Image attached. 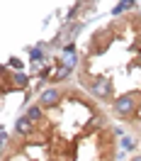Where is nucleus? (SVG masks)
Wrapping results in <instances>:
<instances>
[{
  "instance_id": "13",
  "label": "nucleus",
  "mask_w": 141,
  "mask_h": 161,
  "mask_svg": "<svg viewBox=\"0 0 141 161\" xmlns=\"http://www.w3.org/2000/svg\"><path fill=\"white\" fill-rule=\"evenodd\" d=\"M32 59H34V61L41 59V49H32Z\"/></svg>"
},
{
  "instance_id": "7",
  "label": "nucleus",
  "mask_w": 141,
  "mask_h": 161,
  "mask_svg": "<svg viewBox=\"0 0 141 161\" xmlns=\"http://www.w3.org/2000/svg\"><path fill=\"white\" fill-rule=\"evenodd\" d=\"M76 64H78V56L76 54H66V69H73Z\"/></svg>"
},
{
  "instance_id": "1",
  "label": "nucleus",
  "mask_w": 141,
  "mask_h": 161,
  "mask_svg": "<svg viewBox=\"0 0 141 161\" xmlns=\"http://www.w3.org/2000/svg\"><path fill=\"white\" fill-rule=\"evenodd\" d=\"M134 108H136V100H134L131 93H124V95H119V98L114 100V112H117V115H131Z\"/></svg>"
},
{
  "instance_id": "2",
  "label": "nucleus",
  "mask_w": 141,
  "mask_h": 161,
  "mask_svg": "<svg viewBox=\"0 0 141 161\" xmlns=\"http://www.w3.org/2000/svg\"><path fill=\"white\" fill-rule=\"evenodd\" d=\"M92 93H95L97 98H107L112 93V83L107 78H95L92 80Z\"/></svg>"
},
{
  "instance_id": "6",
  "label": "nucleus",
  "mask_w": 141,
  "mask_h": 161,
  "mask_svg": "<svg viewBox=\"0 0 141 161\" xmlns=\"http://www.w3.org/2000/svg\"><path fill=\"white\" fill-rule=\"evenodd\" d=\"M27 117H29L32 122H37V120L41 117V108H39V105H32V108H29V112H27Z\"/></svg>"
},
{
  "instance_id": "10",
  "label": "nucleus",
  "mask_w": 141,
  "mask_h": 161,
  "mask_svg": "<svg viewBox=\"0 0 141 161\" xmlns=\"http://www.w3.org/2000/svg\"><path fill=\"white\" fill-rule=\"evenodd\" d=\"M131 147H134V142H131L129 137H124V139H122V149H131Z\"/></svg>"
},
{
  "instance_id": "8",
  "label": "nucleus",
  "mask_w": 141,
  "mask_h": 161,
  "mask_svg": "<svg viewBox=\"0 0 141 161\" xmlns=\"http://www.w3.org/2000/svg\"><path fill=\"white\" fill-rule=\"evenodd\" d=\"M68 71H70V69H66V66H63V69H59L56 73H54V80H63L66 76H68Z\"/></svg>"
},
{
  "instance_id": "5",
  "label": "nucleus",
  "mask_w": 141,
  "mask_h": 161,
  "mask_svg": "<svg viewBox=\"0 0 141 161\" xmlns=\"http://www.w3.org/2000/svg\"><path fill=\"white\" fill-rule=\"evenodd\" d=\"M129 8H134V3H131V0H122V3H117V5L112 8V15H119V12L129 10Z\"/></svg>"
},
{
  "instance_id": "3",
  "label": "nucleus",
  "mask_w": 141,
  "mask_h": 161,
  "mask_svg": "<svg viewBox=\"0 0 141 161\" xmlns=\"http://www.w3.org/2000/svg\"><path fill=\"white\" fill-rule=\"evenodd\" d=\"M59 100H61V93L56 91V88H49V91H44V93H41L39 105H41V108H54V105H56Z\"/></svg>"
},
{
  "instance_id": "11",
  "label": "nucleus",
  "mask_w": 141,
  "mask_h": 161,
  "mask_svg": "<svg viewBox=\"0 0 141 161\" xmlns=\"http://www.w3.org/2000/svg\"><path fill=\"white\" fill-rule=\"evenodd\" d=\"M10 66H12V69H17V71H22V61L20 59H10Z\"/></svg>"
},
{
  "instance_id": "4",
  "label": "nucleus",
  "mask_w": 141,
  "mask_h": 161,
  "mask_svg": "<svg viewBox=\"0 0 141 161\" xmlns=\"http://www.w3.org/2000/svg\"><path fill=\"white\" fill-rule=\"evenodd\" d=\"M15 130L20 132V134H29L32 132V120L29 117H20V120L15 122Z\"/></svg>"
},
{
  "instance_id": "9",
  "label": "nucleus",
  "mask_w": 141,
  "mask_h": 161,
  "mask_svg": "<svg viewBox=\"0 0 141 161\" xmlns=\"http://www.w3.org/2000/svg\"><path fill=\"white\" fill-rule=\"evenodd\" d=\"M15 83H17V88H24V86H27V76H24V73H17V76H15Z\"/></svg>"
},
{
  "instance_id": "12",
  "label": "nucleus",
  "mask_w": 141,
  "mask_h": 161,
  "mask_svg": "<svg viewBox=\"0 0 141 161\" xmlns=\"http://www.w3.org/2000/svg\"><path fill=\"white\" fill-rule=\"evenodd\" d=\"M63 54H76V44H66V47H63Z\"/></svg>"
},
{
  "instance_id": "15",
  "label": "nucleus",
  "mask_w": 141,
  "mask_h": 161,
  "mask_svg": "<svg viewBox=\"0 0 141 161\" xmlns=\"http://www.w3.org/2000/svg\"><path fill=\"white\" fill-rule=\"evenodd\" d=\"M131 161H141V156H134V159H131Z\"/></svg>"
},
{
  "instance_id": "14",
  "label": "nucleus",
  "mask_w": 141,
  "mask_h": 161,
  "mask_svg": "<svg viewBox=\"0 0 141 161\" xmlns=\"http://www.w3.org/2000/svg\"><path fill=\"white\" fill-rule=\"evenodd\" d=\"M0 142H3V147H5V144H8V132H5V130L0 132Z\"/></svg>"
}]
</instances>
